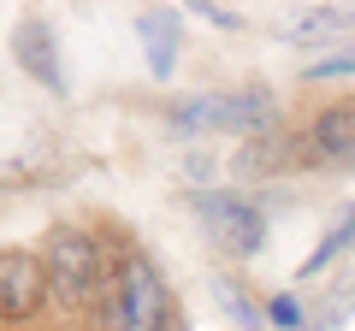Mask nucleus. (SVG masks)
Returning <instances> with one entry per match:
<instances>
[{
	"label": "nucleus",
	"mask_w": 355,
	"mask_h": 331,
	"mask_svg": "<svg viewBox=\"0 0 355 331\" xmlns=\"http://www.w3.org/2000/svg\"><path fill=\"white\" fill-rule=\"evenodd\" d=\"M42 272H48V302L65 307V314H89L107 290L101 242L89 237V231H77V225L48 231V242H42Z\"/></svg>",
	"instance_id": "f257e3e1"
},
{
	"label": "nucleus",
	"mask_w": 355,
	"mask_h": 331,
	"mask_svg": "<svg viewBox=\"0 0 355 331\" xmlns=\"http://www.w3.org/2000/svg\"><path fill=\"white\" fill-rule=\"evenodd\" d=\"M349 249H355V207H349V213H343L338 225L326 231V237H320V249L302 260V267H296V278H320V272H326L338 255H349Z\"/></svg>",
	"instance_id": "9d476101"
},
{
	"label": "nucleus",
	"mask_w": 355,
	"mask_h": 331,
	"mask_svg": "<svg viewBox=\"0 0 355 331\" xmlns=\"http://www.w3.org/2000/svg\"><path fill=\"white\" fill-rule=\"evenodd\" d=\"M48 307V272L36 249H0V325H30Z\"/></svg>",
	"instance_id": "39448f33"
},
{
	"label": "nucleus",
	"mask_w": 355,
	"mask_h": 331,
	"mask_svg": "<svg viewBox=\"0 0 355 331\" xmlns=\"http://www.w3.org/2000/svg\"><path fill=\"white\" fill-rule=\"evenodd\" d=\"M349 30H355V6H302V12H291L279 24V36L296 42V48H314V42L349 36Z\"/></svg>",
	"instance_id": "0eeeda50"
},
{
	"label": "nucleus",
	"mask_w": 355,
	"mask_h": 331,
	"mask_svg": "<svg viewBox=\"0 0 355 331\" xmlns=\"http://www.w3.org/2000/svg\"><path fill=\"white\" fill-rule=\"evenodd\" d=\"M308 142L326 160H355V107H326V113L308 125Z\"/></svg>",
	"instance_id": "1a4fd4ad"
},
{
	"label": "nucleus",
	"mask_w": 355,
	"mask_h": 331,
	"mask_svg": "<svg viewBox=\"0 0 355 331\" xmlns=\"http://www.w3.org/2000/svg\"><path fill=\"white\" fill-rule=\"evenodd\" d=\"M308 83H343V77H355V42H343V48H331L326 60H308L302 65Z\"/></svg>",
	"instance_id": "ddd939ff"
},
{
	"label": "nucleus",
	"mask_w": 355,
	"mask_h": 331,
	"mask_svg": "<svg viewBox=\"0 0 355 331\" xmlns=\"http://www.w3.org/2000/svg\"><path fill=\"white\" fill-rule=\"evenodd\" d=\"M172 130H231V136H266L272 130V95L266 89H225V95H190L178 101Z\"/></svg>",
	"instance_id": "7ed1b4c3"
},
{
	"label": "nucleus",
	"mask_w": 355,
	"mask_h": 331,
	"mask_svg": "<svg viewBox=\"0 0 355 331\" xmlns=\"http://www.w3.org/2000/svg\"><path fill=\"white\" fill-rule=\"evenodd\" d=\"M166 319H172V290H166L160 267L142 249H130L107 290V331H166Z\"/></svg>",
	"instance_id": "f03ea898"
},
{
	"label": "nucleus",
	"mask_w": 355,
	"mask_h": 331,
	"mask_svg": "<svg viewBox=\"0 0 355 331\" xmlns=\"http://www.w3.org/2000/svg\"><path fill=\"white\" fill-rule=\"evenodd\" d=\"M190 12H202V18H214V24H237V12H225V6H190Z\"/></svg>",
	"instance_id": "2eb2a0df"
},
{
	"label": "nucleus",
	"mask_w": 355,
	"mask_h": 331,
	"mask_svg": "<svg viewBox=\"0 0 355 331\" xmlns=\"http://www.w3.org/2000/svg\"><path fill=\"white\" fill-rule=\"evenodd\" d=\"M12 53L24 65V77H36L48 95H65V65H60V36H53L48 18H18L12 24Z\"/></svg>",
	"instance_id": "423d86ee"
},
{
	"label": "nucleus",
	"mask_w": 355,
	"mask_h": 331,
	"mask_svg": "<svg viewBox=\"0 0 355 331\" xmlns=\"http://www.w3.org/2000/svg\"><path fill=\"white\" fill-rule=\"evenodd\" d=\"M137 36H142V53H148V71L154 77H172V65H178V12H172V6H148V12H137Z\"/></svg>",
	"instance_id": "6e6552de"
},
{
	"label": "nucleus",
	"mask_w": 355,
	"mask_h": 331,
	"mask_svg": "<svg viewBox=\"0 0 355 331\" xmlns=\"http://www.w3.org/2000/svg\"><path fill=\"white\" fill-rule=\"evenodd\" d=\"M266 319H272V325H284V331H296V325H302V302H296V296H279V302L266 307Z\"/></svg>",
	"instance_id": "4468645a"
},
{
	"label": "nucleus",
	"mask_w": 355,
	"mask_h": 331,
	"mask_svg": "<svg viewBox=\"0 0 355 331\" xmlns=\"http://www.w3.org/2000/svg\"><path fill=\"white\" fill-rule=\"evenodd\" d=\"M284 154H291V142L266 130V136H254L249 148L237 154V172H243V178H266V172H279V166H284Z\"/></svg>",
	"instance_id": "9b49d317"
},
{
	"label": "nucleus",
	"mask_w": 355,
	"mask_h": 331,
	"mask_svg": "<svg viewBox=\"0 0 355 331\" xmlns=\"http://www.w3.org/2000/svg\"><path fill=\"white\" fill-rule=\"evenodd\" d=\"M214 296H219V307L237 319V331H261V307L249 302V290H243L237 278H214Z\"/></svg>",
	"instance_id": "f8f14e48"
},
{
	"label": "nucleus",
	"mask_w": 355,
	"mask_h": 331,
	"mask_svg": "<svg viewBox=\"0 0 355 331\" xmlns=\"http://www.w3.org/2000/svg\"><path fill=\"white\" fill-rule=\"evenodd\" d=\"M190 207H196V219L207 225V237H214L219 255H231V260L261 255L266 219H261V207H254L249 195H237V190H202V195H190Z\"/></svg>",
	"instance_id": "20e7f679"
}]
</instances>
